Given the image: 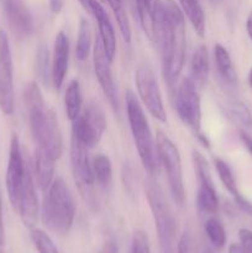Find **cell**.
<instances>
[{
    "label": "cell",
    "instance_id": "1",
    "mask_svg": "<svg viewBox=\"0 0 252 253\" xmlns=\"http://www.w3.org/2000/svg\"><path fill=\"white\" fill-rule=\"evenodd\" d=\"M24 100L30 130L37 148L43 150L53 160H59L63 153V137L58 119L52 109L47 108L41 89L36 82H31L26 85Z\"/></svg>",
    "mask_w": 252,
    "mask_h": 253
},
{
    "label": "cell",
    "instance_id": "2",
    "mask_svg": "<svg viewBox=\"0 0 252 253\" xmlns=\"http://www.w3.org/2000/svg\"><path fill=\"white\" fill-rule=\"evenodd\" d=\"M165 27L157 47L162 56L165 81L169 89L174 88L185 61V17L173 0H165Z\"/></svg>",
    "mask_w": 252,
    "mask_h": 253
},
{
    "label": "cell",
    "instance_id": "3",
    "mask_svg": "<svg viewBox=\"0 0 252 253\" xmlns=\"http://www.w3.org/2000/svg\"><path fill=\"white\" fill-rule=\"evenodd\" d=\"M126 114L130 124V130L132 133L133 142L137 150L138 157L143 168L152 177L158 173L160 169V160H158L157 145L153 140L151 132L150 124L145 115L140 101L131 90L126 91Z\"/></svg>",
    "mask_w": 252,
    "mask_h": 253
},
{
    "label": "cell",
    "instance_id": "4",
    "mask_svg": "<svg viewBox=\"0 0 252 253\" xmlns=\"http://www.w3.org/2000/svg\"><path fill=\"white\" fill-rule=\"evenodd\" d=\"M76 217V203L71 190L62 178H54L44 192L42 203V222L58 235L68 234Z\"/></svg>",
    "mask_w": 252,
    "mask_h": 253
},
{
    "label": "cell",
    "instance_id": "5",
    "mask_svg": "<svg viewBox=\"0 0 252 253\" xmlns=\"http://www.w3.org/2000/svg\"><path fill=\"white\" fill-rule=\"evenodd\" d=\"M146 198L155 220L156 229H157L158 239L161 247L165 253H172L175 240V219L173 212L168 205L166 195L162 188L153 179H148L145 183Z\"/></svg>",
    "mask_w": 252,
    "mask_h": 253
},
{
    "label": "cell",
    "instance_id": "6",
    "mask_svg": "<svg viewBox=\"0 0 252 253\" xmlns=\"http://www.w3.org/2000/svg\"><path fill=\"white\" fill-rule=\"evenodd\" d=\"M156 145H157L158 160L167 174L170 195L175 204L182 207L185 200V189L179 150L174 142L161 131L157 132Z\"/></svg>",
    "mask_w": 252,
    "mask_h": 253
},
{
    "label": "cell",
    "instance_id": "7",
    "mask_svg": "<svg viewBox=\"0 0 252 253\" xmlns=\"http://www.w3.org/2000/svg\"><path fill=\"white\" fill-rule=\"evenodd\" d=\"M175 109L182 123L197 135L203 143L207 138L202 135V104H200L199 88L190 77L183 79L175 93Z\"/></svg>",
    "mask_w": 252,
    "mask_h": 253
},
{
    "label": "cell",
    "instance_id": "8",
    "mask_svg": "<svg viewBox=\"0 0 252 253\" xmlns=\"http://www.w3.org/2000/svg\"><path fill=\"white\" fill-rule=\"evenodd\" d=\"M88 150L85 143L81 140L74 131L71 135V147H69V160H71V168L73 173V178L86 200L90 202L94 198L93 190L95 185V178L91 168V161L89 160Z\"/></svg>",
    "mask_w": 252,
    "mask_h": 253
},
{
    "label": "cell",
    "instance_id": "9",
    "mask_svg": "<svg viewBox=\"0 0 252 253\" xmlns=\"http://www.w3.org/2000/svg\"><path fill=\"white\" fill-rule=\"evenodd\" d=\"M135 83L138 96H140L141 101L146 106L148 113L156 120L166 123L167 114H166L165 104H163L158 82L152 69L148 66L138 67L135 73Z\"/></svg>",
    "mask_w": 252,
    "mask_h": 253
},
{
    "label": "cell",
    "instance_id": "10",
    "mask_svg": "<svg viewBox=\"0 0 252 253\" xmlns=\"http://www.w3.org/2000/svg\"><path fill=\"white\" fill-rule=\"evenodd\" d=\"M106 128V120L104 111L95 101H90L84 108L81 115L73 121L72 131L77 133L86 145V147H95L100 142Z\"/></svg>",
    "mask_w": 252,
    "mask_h": 253
},
{
    "label": "cell",
    "instance_id": "11",
    "mask_svg": "<svg viewBox=\"0 0 252 253\" xmlns=\"http://www.w3.org/2000/svg\"><path fill=\"white\" fill-rule=\"evenodd\" d=\"M0 109L10 116L15 111L12 57L6 32L0 29Z\"/></svg>",
    "mask_w": 252,
    "mask_h": 253
},
{
    "label": "cell",
    "instance_id": "12",
    "mask_svg": "<svg viewBox=\"0 0 252 253\" xmlns=\"http://www.w3.org/2000/svg\"><path fill=\"white\" fill-rule=\"evenodd\" d=\"M193 163L199 182V189L197 194L198 208L208 214H214L219 208V199L210 173L209 163L199 151L193 152Z\"/></svg>",
    "mask_w": 252,
    "mask_h": 253
},
{
    "label": "cell",
    "instance_id": "13",
    "mask_svg": "<svg viewBox=\"0 0 252 253\" xmlns=\"http://www.w3.org/2000/svg\"><path fill=\"white\" fill-rule=\"evenodd\" d=\"M25 168H26V163H25L24 157H22L19 137L15 133H12L11 141H10L5 185H6V192L10 204L12 205L15 210H17V207H19L20 192H21L22 182H24Z\"/></svg>",
    "mask_w": 252,
    "mask_h": 253
},
{
    "label": "cell",
    "instance_id": "14",
    "mask_svg": "<svg viewBox=\"0 0 252 253\" xmlns=\"http://www.w3.org/2000/svg\"><path fill=\"white\" fill-rule=\"evenodd\" d=\"M143 32L157 46L165 27V4L162 0H135Z\"/></svg>",
    "mask_w": 252,
    "mask_h": 253
},
{
    "label": "cell",
    "instance_id": "15",
    "mask_svg": "<svg viewBox=\"0 0 252 253\" xmlns=\"http://www.w3.org/2000/svg\"><path fill=\"white\" fill-rule=\"evenodd\" d=\"M111 63L113 62L106 56L100 37L98 36L93 47L94 72H95L96 79L100 84L104 95L108 98L109 103L113 106L114 110L119 111V94L115 81H114L113 71H111Z\"/></svg>",
    "mask_w": 252,
    "mask_h": 253
},
{
    "label": "cell",
    "instance_id": "16",
    "mask_svg": "<svg viewBox=\"0 0 252 253\" xmlns=\"http://www.w3.org/2000/svg\"><path fill=\"white\" fill-rule=\"evenodd\" d=\"M36 182H35L32 168L29 163H26L25 168L24 182H22L21 192H20L19 207L16 211H19L22 222L29 229H34L39 220L40 205L39 198L36 193Z\"/></svg>",
    "mask_w": 252,
    "mask_h": 253
},
{
    "label": "cell",
    "instance_id": "17",
    "mask_svg": "<svg viewBox=\"0 0 252 253\" xmlns=\"http://www.w3.org/2000/svg\"><path fill=\"white\" fill-rule=\"evenodd\" d=\"M79 1L89 14L93 15L94 19L98 22L99 37H100L101 43L105 49L106 56L113 62L116 54V35L110 17L108 16L105 9L98 0H79Z\"/></svg>",
    "mask_w": 252,
    "mask_h": 253
},
{
    "label": "cell",
    "instance_id": "18",
    "mask_svg": "<svg viewBox=\"0 0 252 253\" xmlns=\"http://www.w3.org/2000/svg\"><path fill=\"white\" fill-rule=\"evenodd\" d=\"M69 64V40L63 31L56 35L53 44V57L51 66V81L57 90L62 88L68 73Z\"/></svg>",
    "mask_w": 252,
    "mask_h": 253
},
{
    "label": "cell",
    "instance_id": "19",
    "mask_svg": "<svg viewBox=\"0 0 252 253\" xmlns=\"http://www.w3.org/2000/svg\"><path fill=\"white\" fill-rule=\"evenodd\" d=\"M9 25L19 36H29L32 31V16L24 0H2Z\"/></svg>",
    "mask_w": 252,
    "mask_h": 253
},
{
    "label": "cell",
    "instance_id": "20",
    "mask_svg": "<svg viewBox=\"0 0 252 253\" xmlns=\"http://www.w3.org/2000/svg\"><path fill=\"white\" fill-rule=\"evenodd\" d=\"M54 163L56 160L47 155L43 150L37 148L35 151L32 173L36 185L42 192H46L54 180Z\"/></svg>",
    "mask_w": 252,
    "mask_h": 253
},
{
    "label": "cell",
    "instance_id": "21",
    "mask_svg": "<svg viewBox=\"0 0 252 253\" xmlns=\"http://www.w3.org/2000/svg\"><path fill=\"white\" fill-rule=\"evenodd\" d=\"M215 168H216L217 175H219L220 180L224 184V187L226 188L227 192L234 197V199L236 200L237 205L241 208L244 211L252 214V204H250L246 199L241 195V193L239 192V188H237L236 180H235L234 173H232L231 168L229 167L225 161H222L221 158H215L214 160Z\"/></svg>",
    "mask_w": 252,
    "mask_h": 253
},
{
    "label": "cell",
    "instance_id": "22",
    "mask_svg": "<svg viewBox=\"0 0 252 253\" xmlns=\"http://www.w3.org/2000/svg\"><path fill=\"white\" fill-rule=\"evenodd\" d=\"M190 71H192V77L190 78L194 81L198 88H203L205 83H207L210 71L209 54H208L207 47L203 46V44L193 52Z\"/></svg>",
    "mask_w": 252,
    "mask_h": 253
},
{
    "label": "cell",
    "instance_id": "23",
    "mask_svg": "<svg viewBox=\"0 0 252 253\" xmlns=\"http://www.w3.org/2000/svg\"><path fill=\"white\" fill-rule=\"evenodd\" d=\"M179 5L183 14L189 20L198 36H204L207 22H205L204 10L199 0H179Z\"/></svg>",
    "mask_w": 252,
    "mask_h": 253
},
{
    "label": "cell",
    "instance_id": "24",
    "mask_svg": "<svg viewBox=\"0 0 252 253\" xmlns=\"http://www.w3.org/2000/svg\"><path fill=\"white\" fill-rule=\"evenodd\" d=\"M214 57L217 72L221 76V78L230 85H236L237 74L229 51L222 44L216 43L214 48Z\"/></svg>",
    "mask_w": 252,
    "mask_h": 253
},
{
    "label": "cell",
    "instance_id": "25",
    "mask_svg": "<svg viewBox=\"0 0 252 253\" xmlns=\"http://www.w3.org/2000/svg\"><path fill=\"white\" fill-rule=\"evenodd\" d=\"M64 106L69 120L72 123L76 121L83 109V94H82L81 84L77 79H73L68 83L64 94Z\"/></svg>",
    "mask_w": 252,
    "mask_h": 253
},
{
    "label": "cell",
    "instance_id": "26",
    "mask_svg": "<svg viewBox=\"0 0 252 253\" xmlns=\"http://www.w3.org/2000/svg\"><path fill=\"white\" fill-rule=\"evenodd\" d=\"M91 168L95 178V184H98L101 189L108 190L113 183V166L108 156L101 153L94 156L91 160Z\"/></svg>",
    "mask_w": 252,
    "mask_h": 253
},
{
    "label": "cell",
    "instance_id": "27",
    "mask_svg": "<svg viewBox=\"0 0 252 253\" xmlns=\"http://www.w3.org/2000/svg\"><path fill=\"white\" fill-rule=\"evenodd\" d=\"M91 48V31L88 20L82 17L79 22L78 39L76 43V57L78 61L83 62L88 58Z\"/></svg>",
    "mask_w": 252,
    "mask_h": 253
},
{
    "label": "cell",
    "instance_id": "28",
    "mask_svg": "<svg viewBox=\"0 0 252 253\" xmlns=\"http://www.w3.org/2000/svg\"><path fill=\"white\" fill-rule=\"evenodd\" d=\"M105 1H108L114 15H115L116 22H118L119 30H120V34L123 36L124 41L126 43H130L132 34H131V26L127 14H126V10L124 7V0H105Z\"/></svg>",
    "mask_w": 252,
    "mask_h": 253
},
{
    "label": "cell",
    "instance_id": "29",
    "mask_svg": "<svg viewBox=\"0 0 252 253\" xmlns=\"http://www.w3.org/2000/svg\"><path fill=\"white\" fill-rule=\"evenodd\" d=\"M205 232L211 242L212 246L217 250H221L226 244V232L221 222L215 217H210L205 222Z\"/></svg>",
    "mask_w": 252,
    "mask_h": 253
},
{
    "label": "cell",
    "instance_id": "30",
    "mask_svg": "<svg viewBox=\"0 0 252 253\" xmlns=\"http://www.w3.org/2000/svg\"><path fill=\"white\" fill-rule=\"evenodd\" d=\"M32 242H34L35 247H36L39 253H59L58 249L56 247L54 242L52 241L51 237L46 234L44 231L39 229H31L30 232Z\"/></svg>",
    "mask_w": 252,
    "mask_h": 253
},
{
    "label": "cell",
    "instance_id": "31",
    "mask_svg": "<svg viewBox=\"0 0 252 253\" xmlns=\"http://www.w3.org/2000/svg\"><path fill=\"white\" fill-rule=\"evenodd\" d=\"M49 54L48 49L44 46H40L36 54V73L40 81L43 84H48V78H51L49 73Z\"/></svg>",
    "mask_w": 252,
    "mask_h": 253
},
{
    "label": "cell",
    "instance_id": "32",
    "mask_svg": "<svg viewBox=\"0 0 252 253\" xmlns=\"http://www.w3.org/2000/svg\"><path fill=\"white\" fill-rule=\"evenodd\" d=\"M227 110H229V115L232 119H235L237 123L242 124V125L247 126V127H251L252 115L245 104L240 103V101H232L227 106Z\"/></svg>",
    "mask_w": 252,
    "mask_h": 253
},
{
    "label": "cell",
    "instance_id": "33",
    "mask_svg": "<svg viewBox=\"0 0 252 253\" xmlns=\"http://www.w3.org/2000/svg\"><path fill=\"white\" fill-rule=\"evenodd\" d=\"M130 253H150V242L146 232L137 230L133 232Z\"/></svg>",
    "mask_w": 252,
    "mask_h": 253
},
{
    "label": "cell",
    "instance_id": "34",
    "mask_svg": "<svg viewBox=\"0 0 252 253\" xmlns=\"http://www.w3.org/2000/svg\"><path fill=\"white\" fill-rule=\"evenodd\" d=\"M240 245L245 253H252V231L249 229H241L239 231Z\"/></svg>",
    "mask_w": 252,
    "mask_h": 253
},
{
    "label": "cell",
    "instance_id": "35",
    "mask_svg": "<svg viewBox=\"0 0 252 253\" xmlns=\"http://www.w3.org/2000/svg\"><path fill=\"white\" fill-rule=\"evenodd\" d=\"M4 245H5V229H4V221H2L1 192H0V250L4 247Z\"/></svg>",
    "mask_w": 252,
    "mask_h": 253
},
{
    "label": "cell",
    "instance_id": "36",
    "mask_svg": "<svg viewBox=\"0 0 252 253\" xmlns=\"http://www.w3.org/2000/svg\"><path fill=\"white\" fill-rule=\"evenodd\" d=\"M64 0H49V7L53 14H58L63 9Z\"/></svg>",
    "mask_w": 252,
    "mask_h": 253
},
{
    "label": "cell",
    "instance_id": "37",
    "mask_svg": "<svg viewBox=\"0 0 252 253\" xmlns=\"http://www.w3.org/2000/svg\"><path fill=\"white\" fill-rule=\"evenodd\" d=\"M99 253H118V246L114 241H108L101 247Z\"/></svg>",
    "mask_w": 252,
    "mask_h": 253
},
{
    "label": "cell",
    "instance_id": "38",
    "mask_svg": "<svg viewBox=\"0 0 252 253\" xmlns=\"http://www.w3.org/2000/svg\"><path fill=\"white\" fill-rule=\"evenodd\" d=\"M241 140H242V142H244L245 147L247 148V151H249V152L252 155V137H250L247 133L241 132Z\"/></svg>",
    "mask_w": 252,
    "mask_h": 253
},
{
    "label": "cell",
    "instance_id": "39",
    "mask_svg": "<svg viewBox=\"0 0 252 253\" xmlns=\"http://www.w3.org/2000/svg\"><path fill=\"white\" fill-rule=\"evenodd\" d=\"M246 30H247V34H249V37L251 39V41H252V11L250 12L249 17H247Z\"/></svg>",
    "mask_w": 252,
    "mask_h": 253
},
{
    "label": "cell",
    "instance_id": "40",
    "mask_svg": "<svg viewBox=\"0 0 252 253\" xmlns=\"http://www.w3.org/2000/svg\"><path fill=\"white\" fill-rule=\"evenodd\" d=\"M229 253H245V251L242 250L241 245L232 244L231 246L229 247Z\"/></svg>",
    "mask_w": 252,
    "mask_h": 253
},
{
    "label": "cell",
    "instance_id": "41",
    "mask_svg": "<svg viewBox=\"0 0 252 253\" xmlns=\"http://www.w3.org/2000/svg\"><path fill=\"white\" fill-rule=\"evenodd\" d=\"M178 253H187V241H185L184 237H183V240L179 244V247H178Z\"/></svg>",
    "mask_w": 252,
    "mask_h": 253
},
{
    "label": "cell",
    "instance_id": "42",
    "mask_svg": "<svg viewBox=\"0 0 252 253\" xmlns=\"http://www.w3.org/2000/svg\"><path fill=\"white\" fill-rule=\"evenodd\" d=\"M249 83H250V85L252 86V68H251V71H250V74H249Z\"/></svg>",
    "mask_w": 252,
    "mask_h": 253
},
{
    "label": "cell",
    "instance_id": "43",
    "mask_svg": "<svg viewBox=\"0 0 252 253\" xmlns=\"http://www.w3.org/2000/svg\"><path fill=\"white\" fill-rule=\"evenodd\" d=\"M210 2H211L212 5H217V4H220V2L222 1V0H209Z\"/></svg>",
    "mask_w": 252,
    "mask_h": 253
},
{
    "label": "cell",
    "instance_id": "44",
    "mask_svg": "<svg viewBox=\"0 0 252 253\" xmlns=\"http://www.w3.org/2000/svg\"><path fill=\"white\" fill-rule=\"evenodd\" d=\"M0 253H5L4 251H1V250H0Z\"/></svg>",
    "mask_w": 252,
    "mask_h": 253
}]
</instances>
